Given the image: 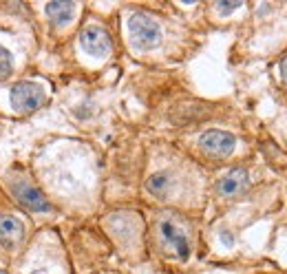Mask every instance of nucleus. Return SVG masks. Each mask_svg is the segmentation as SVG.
<instances>
[{"mask_svg": "<svg viewBox=\"0 0 287 274\" xmlns=\"http://www.w3.org/2000/svg\"><path fill=\"white\" fill-rule=\"evenodd\" d=\"M128 33H130V42L137 51H150L157 49L161 42V27L159 22L150 18L148 13L135 11L128 18Z\"/></svg>", "mask_w": 287, "mask_h": 274, "instance_id": "1", "label": "nucleus"}, {"mask_svg": "<svg viewBox=\"0 0 287 274\" xmlns=\"http://www.w3.org/2000/svg\"><path fill=\"white\" fill-rule=\"evenodd\" d=\"M11 106L18 115H31L40 106H44V88L35 82H18L9 91Z\"/></svg>", "mask_w": 287, "mask_h": 274, "instance_id": "2", "label": "nucleus"}, {"mask_svg": "<svg viewBox=\"0 0 287 274\" xmlns=\"http://www.w3.org/2000/svg\"><path fill=\"white\" fill-rule=\"evenodd\" d=\"M199 146H201V151L208 155V157L225 159V157H230L234 153V148H237V137L227 131L210 129L199 137Z\"/></svg>", "mask_w": 287, "mask_h": 274, "instance_id": "3", "label": "nucleus"}, {"mask_svg": "<svg viewBox=\"0 0 287 274\" xmlns=\"http://www.w3.org/2000/svg\"><path fill=\"white\" fill-rule=\"evenodd\" d=\"M9 186H11L13 197H16L22 208H27L29 212H42V214L53 212V206L49 204V199L44 197L33 184H29L27 179H13Z\"/></svg>", "mask_w": 287, "mask_h": 274, "instance_id": "4", "label": "nucleus"}, {"mask_svg": "<svg viewBox=\"0 0 287 274\" xmlns=\"http://www.w3.org/2000/svg\"><path fill=\"white\" fill-rule=\"evenodd\" d=\"M80 44L93 58H106L113 51V40H110L108 31L98 25H88L80 31Z\"/></svg>", "mask_w": 287, "mask_h": 274, "instance_id": "5", "label": "nucleus"}, {"mask_svg": "<svg viewBox=\"0 0 287 274\" xmlns=\"http://www.w3.org/2000/svg\"><path fill=\"white\" fill-rule=\"evenodd\" d=\"M159 234H161V241H164L168 248H173L175 252H177V257L181 259V261H188V257H190L188 236L183 234L179 228L173 224V221L161 219V221H159Z\"/></svg>", "mask_w": 287, "mask_h": 274, "instance_id": "6", "label": "nucleus"}, {"mask_svg": "<svg viewBox=\"0 0 287 274\" xmlns=\"http://www.w3.org/2000/svg\"><path fill=\"white\" fill-rule=\"evenodd\" d=\"M250 186V175L245 168H232L230 173H225L217 184L219 195L223 197H237L241 192H245Z\"/></svg>", "mask_w": 287, "mask_h": 274, "instance_id": "7", "label": "nucleus"}, {"mask_svg": "<svg viewBox=\"0 0 287 274\" xmlns=\"http://www.w3.org/2000/svg\"><path fill=\"white\" fill-rule=\"evenodd\" d=\"M25 236V226L13 214H0V246L13 250Z\"/></svg>", "mask_w": 287, "mask_h": 274, "instance_id": "8", "label": "nucleus"}, {"mask_svg": "<svg viewBox=\"0 0 287 274\" xmlns=\"http://www.w3.org/2000/svg\"><path fill=\"white\" fill-rule=\"evenodd\" d=\"M44 11H47V16H49L53 27H64V25H69L73 13H75V3L58 0V3H49L47 7H44Z\"/></svg>", "mask_w": 287, "mask_h": 274, "instance_id": "9", "label": "nucleus"}, {"mask_svg": "<svg viewBox=\"0 0 287 274\" xmlns=\"http://www.w3.org/2000/svg\"><path fill=\"white\" fill-rule=\"evenodd\" d=\"M173 188V177L168 173H155L148 177L146 181V190L150 192L152 197H166Z\"/></svg>", "mask_w": 287, "mask_h": 274, "instance_id": "10", "label": "nucleus"}, {"mask_svg": "<svg viewBox=\"0 0 287 274\" xmlns=\"http://www.w3.org/2000/svg\"><path fill=\"white\" fill-rule=\"evenodd\" d=\"M13 71V56L9 53V49H5L0 44V80L9 78Z\"/></svg>", "mask_w": 287, "mask_h": 274, "instance_id": "11", "label": "nucleus"}, {"mask_svg": "<svg viewBox=\"0 0 287 274\" xmlns=\"http://www.w3.org/2000/svg\"><path fill=\"white\" fill-rule=\"evenodd\" d=\"M241 5H243V3H239V0H237V3H225V0H221V3H217V9H219L221 13H230V11H234V9H239Z\"/></svg>", "mask_w": 287, "mask_h": 274, "instance_id": "12", "label": "nucleus"}, {"mask_svg": "<svg viewBox=\"0 0 287 274\" xmlns=\"http://www.w3.org/2000/svg\"><path fill=\"white\" fill-rule=\"evenodd\" d=\"M278 73H281V78L287 82V58H283V60L278 62Z\"/></svg>", "mask_w": 287, "mask_h": 274, "instance_id": "13", "label": "nucleus"}, {"mask_svg": "<svg viewBox=\"0 0 287 274\" xmlns=\"http://www.w3.org/2000/svg\"><path fill=\"white\" fill-rule=\"evenodd\" d=\"M0 274H7V272H5V270H0Z\"/></svg>", "mask_w": 287, "mask_h": 274, "instance_id": "14", "label": "nucleus"}]
</instances>
